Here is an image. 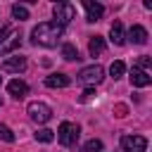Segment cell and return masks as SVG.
<instances>
[{
	"label": "cell",
	"instance_id": "1",
	"mask_svg": "<svg viewBox=\"0 0 152 152\" xmlns=\"http://www.w3.org/2000/svg\"><path fill=\"white\" fill-rule=\"evenodd\" d=\"M59 38H62V26L55 21H43L31 31V40L43 48H55L59 43Z\"/></svg>",
	"mask_w": 152,
	"mask_h": 152
},
{
	"label": "cell",
	"instance_id": "2",
	"mask_svg": "<svg viewBox=\"0 0 152 152\" xmlns=\"http://www.w3.org/2000/svg\"><path fill=\"white\" fill-rule=\"evenodd\" d=\"M78 133H81V128H78L76 124L64 121V124H59V128H57V140H59L64 147H71V145H76Z\"/></svg>",
	"mask_w": 152,
	"mask_h": 152
},
{
	"label": "cell",
	"instance_id": "3",
	"mask_svg": "<svg viewBox=\"0 0 152 152\" xmlns=\"http://www.w3.org/2000/svg\"><path fill=\"white\" fill-rule=\"evenodd\" d=\"M19 43H21V36H19L12 26H5V28L0 31V55L12 52L14 48H19Z\"/></svg>",
	"mask_w": 152,
	"mask_h": 152
},
{
	"label": "cell",
	"instance_id": "4",
	"mask_svg": "<svg viewBox=\"0 0 152 152\" xmlns=\"http://www.w3.org/2000/svg\"><path fill=\"white\" fill-rule=\"evenodd\" d=\"M102 78H104V69L100 64H90V66H83L78 71V81L83 86H97Z\"/></svg>",
	"mask_w": 152,
	"mask_h": 152
},
{
	"label": "cell",
	"instance_id": "5",
	"mask_svg": "<svg viewBox=\"0 0 152 152\" xmlns=\"http://www.w3.org/2000/svg\"><path fill=\"white\" fill-rule=\"evenodd\" d=\"M52 12H55V24H59L62 28L76 17V10H74L71 2H57V5L52 7Z\"/></svg>",
	"mask_w": 152,
	"mask_h": 152
},
{
	"label": "cell",
	"instance_id": "6",
	"mask_svg": "<svg viewBox=\"0 0 152 152\" xmlns=\"http://www.w3.org/2000/svg\"><path fill=\"white\" fill-rule=\"evenodd\" d=\"M26 112H28V116H31L33 121H38V124H45V121L52 119V109H50L45 102H31Z\"/></svg>",
	"mask_w": 152,
	"mask_h": 152
},
{
	"label": "cell",
	"instance_id": "7",
	"mask_svg": "<svg viewBox=\"0 0 152 152\" xmlns=\"http://www.w3.org/2000/svg\"><path fill=\"white\" fill-rule=\"evenodd\" d=\"M121 147H124V152H145L147 150V140L142 135H124L121 138Z\"/></svg>",
	"mask_w": 152,
	"mask_h": 152
},
{
	"label": "cell",
	"instance_id": "8",
	"mask_svg": "<svg viewBox=\"0 0 152 152\" xmlns=\"http://www.w3.org/2000/svg\"><path fill=\"white\" fill-rule=\"evenodd\" d=\"M26 69V57L21 55H14V57H7L2 62V71H12V74H21Z\"/></svg>",
	"mask_w": 152,
	"mask_h": 152
},
{
	"label": "cell",
	"instance_id": "9",
	"mask_svg": "<svg viewBox=\"0 0 152 152\" xmlns=\"http://www.w3.org/2000/svg\"><path fill=\"white\" fill-rule=\"evenodd\" d=\"M131 86H135V88H147L150 83H152V78H150V74L147 71H142V69H138V66H133L131 69Z\"/></svg>",
	"mask_w": 152,
	"mask_h": 152
},
{
	"label": "cell",
	"instance_id": "10",
	"mask_svg": "<svg viewBox=\"0 0 152 152\" xmlns=\"http://www.w3.org/2000/svg\"><path fill=\"white\" fill-rule=\"evenodd\" d=\"M83 7H86V19L88 21H97L104 12V7L100 2H93V0H83Z\"/></svg>",
	"mask_w": 152,
	"mask_h": 152
},
{
	"label": "cell",
	"instance_id": "11",
	"mask_svg": "<svg viewBox=\"0 0 152 152\" xmlns=\"http://www.w3.org/2000/svg\"><path fill=\"white\" fill-rule=\"evenodd\" d=\"M128 40L135 43V45H145V43H147V31H145V26H140V24L131 26V31H128Z\"/></svg>",
	"mask_w": 152,
	"mask_h": 152
},
{
	"label": "cell",
	"instance_id": "12",
	"mask_svg": "<svg viewBox=\"0 0 152 152\" xmlns=\"http://www.w3.org/2000/svg\"><path fill=\"white\" fill-rule=\"evenodd\" d=\"M71 83V78L66 76V74H50L48 78H45V86L48 88H66Z\"/></svg>",
	"mask_w": 152,
	"mask_h": 152
},
{
	"label": "cell",
	"instance_id": "13",
	"mask_svg": "<svg viewBox=\"0 0 152 152\" xmlns=\"http://www.w3.org/2000/svg\"><path fill=\"white\" fill-rule=\"evenodd\" d=\"M109 38H112L114 45H124V43H126V33H124L121 21H114V24H112V28H109Z\"/></svg>",
	"mask_w": 152,
	"mask_h": 152
},
{
	"label": "cell",
	"instance_id": "14",
	"mask_svg": "<svg viewBox=\"0 0 152 152\" xmlns=\"http://www.w3.org/2000/svg\"><path fill=\"white\" fill-rule=\"evenodd\" d=\"M7 90H10V95H12V97H24V95L28 93V86H26L24 81L14 78V81H10V83H7Z\"/></svg>",
	"mask_w": 152,
	"mask_h": 152
},
{
	"label": "cell",
	"instance_id": "15",
	"mask_svg": "<svg viewBox=\"0 0 152 152\" xmlns=\"http://www.w3.org/2000/svg\"><path fill=\"white\" fill-rule=\"evenodd\" d=\"M88 50H90V55L95 57V55H100L102 50H104V38L102 36H93L90 38V43H88Z\"/></svg>",
	"mask_w": 152,
	"mask_h": 152
},
{
	"label": "cell",
	"instance_id": "16",
	"mask_svg": "<svg viewBox=\"0 0 152 152\" xmlns=\"http://www.w3.org/2000/svg\"><path fill=\"white\" fill-rule=\"evenodd\" d=\"M62 57L69 59V62H74V59H78V50H76L71 43H64V45H62Z\"/></svg>",
	"mask_w": 152,
	"mask_h": 152
},
{
	"label": "cell",
	"instance_id": "17",
	"mask_svg": "<svg viewBox=\"0 0 152 152\" xmlns=\"http://www.w3.org/2000/svg\"><path fill=\"white\" fill-rule=\"evenodd\" d=\"M124 71H126V64H124L121 59L112 62V66H109V74H112L114 78H121V76H124Z\"/></svg>",
	"mask_w": 152,
	"mask_h": 152
},
{
	"label": "cell",
	"instance_id": "18",
	"mask_svg": "<svg viewBox=\"0 0 152 152\" xmlns=\"http://www.w3.org/2000/svg\"><path fill=\"white\" fill-rule=\"evenodd\" d=\"M12 17L19 19V21H24V19H28V10L24 5H12Z\"/></svg>",
	"mask_w": 152,
	"mask_h": 152
},
{
	"label": "cell",
	"instance_id": "19",
	"mask_svg": "<svg viewBox=\"0 0 152 152\" xmlns=\"http://www.w3.org/2000/svg\"><path fill=\"white\" fill-rule=\"evenodd\" d=\"M36 140H40V142H52V140H55V131H50V128H40V131L36 133Z\"/></svg>",
	"mask_w": 152,
	"mask_h": 152
},
{
	"label": "cell",
	"instance_id": "20",
	"mask_svg": "<svg viewBox=\"0 0 152 152\" xmlns=\"http://www.w3.org/2000/svg\"><path fill=\"white\" fill-rule=\"evenodd\" d=\"M83 152H102V142L97 138H93V140H88L83 145Z\"/></svg>",
	"mask_w": 152,
	"mask_h": 152
},
{
	"label": "cell",
	"instance_id": "21",
	"mask_svg": "<svg viewBox=\"0 0 152 152\" xmlns=\"http://www.w3.org/2000/svg\"><path fill=\"white\" fill-rule=\"evenodd\" d=\"M0 140H5V142H14V133H12L5 124H0Z\"/></svg>",
	"mask_w": 152,
	"mask_h": 152
},
{
	"label": "cell",
	"instance_id": "22",
	"mask_svg": "<svg viewBox=\"0 0 152 152\" xmlns=\"http://www.w3.org/2000/svg\"><path fill=\"white\" fill-rule=\"evenodd\" d=\"M140 66H142V71H145V69L150 66V57H145V55H142V57H140ZM140 66H138V69H140Z\"/></svg>",
	"mask_w": 152,
	"mask_h": 152
},
{
	"label": "cell",
	"instance_id": "23",
	"mask_svg": "<svg viewBox=\"0 0 152 152\" xmlns=\"http://www.w3.org/2000/svg\"><path fill=\"white\" fill-rule=\"evenodd\" d=\"M93 95H95L93 90H86V93L81 95V102H88V100H93Z\"/></svg>",
	"mask_w": 152,
	"mask_h": 152
},
{
	"label": "cell",
	"instance_id": "24",
	"mask_svg": "<svg viewBox=\"0 0 152 152\" xmlns=\"http://www.w3.org/2000/svg\"><path fill=\"white\" fill-rule=\"evenodd\" d=\"M116 116H126V104H116Z\"/></svg>",
	"mask_w": 152,
	"mask_h": 152
},
{
	"label": "cell",
	"instance_id": "25",
	"mask_svg": "<svg viewBox=\"0 0 152 152\" xmlns=\"http://www.w3.org/2000/svg\"><path fill=\"white\" fill-rule=\"evenodd\" d=\"M0 83H2V76H0Z\"/></svg>",
	"mask_w": 152,
	"mask_h": 152
}]
</instances>
